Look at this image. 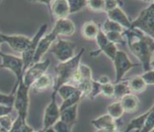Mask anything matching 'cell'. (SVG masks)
<instances>
[{"label":"cell","mask_w":154,"mask_h":132,"mask_svg":"<svg viewBox=\"0 0 154 132\" xmlns=\"http://www.w3.org/2000/svg\"><path fill=\"white\" fill-rule=\"evenodd\" d=\"M123 34L129 50L140 61L143 70L153 69V37L138 29H126Z\"/></svg>","instance_id":"obj_1"},{"label":"cell","mask_w":154,"mask_h":132,"mask_svg":"<svg viewBox=\"0 0 154 132\" xmlns=\"http://www.w3.org/2000/svg\"><path fill=\"white\" fill-rule=\"evenodd\" d=\"M84 51H85V48H82L79 53L75 55L72 59L63 62H60L57 64L54 69L56 73V77L54 79L52 93L57 94V89L61 85L71 82L72 76L77 69L79 68V64L81 63V59Z\"/></svg>","instance_id":"obj_2"},{"label":"cell","mask_w":154,"mask_h":132,"mask_svg":"<svg viewBox=\"0 0 154 132\" xmlns=\"http://www.w3.org/2000/svg\"><path fill=\"white\" fill-rule=\"evenodd\" d=\"M129 29H138L145 34L153 37L154 35V3L139 13L138 17L131 22Z\"/></svg>","instance_id":"obj_3"},{"label":"cell","mask_w":154,"mask_h":132,"mask_svg":"<svg viewBox=\"0 0 154 132\" xmlns=\"http://www.w3.org/2000/svg\"><path fill=\"white\" fill-rule=\"evenodd\" d=\"M30 88L23 83L22 79L20 80L15 90V99L13 107L17 111V116L26 118L27 117L30 105Z\"/></svg>","instance_id":"obj_4"},{"label":"cell","mask_w":154,"mask_h":132,"mask_svg":"<svg viewBox=\"0 0 154 132\" xmlns=\"http://www.w3.org/2000/svg\"><path fill=\"white\" fill-rule=\"evenodd\" d=\"M0 57L2 62L0 64V67L3 69H6L13 73L17 79V82L15 86L13 88L12 93H15L17 86L20 82V80L22 79L23 75V61L21 57L16 56L13 55H8V54L3 53L0 51Z\"/></svg>","instance_id":"obj_5"},{"label":"cell","mask_w":154,"mask_h":132,"mask_svg":"<svg viewBox=\"0 0 154 132\" xmlns=\"http://www.w3.org/2000/svg\"><path fill=\"white\" fill-rule=\"evenodd\" d=\"M115 70H116V80L115 83H117L122 80L124 77L130 69L136 66L140 65V64L133 63L127 55V54L123 50H117L116 56L112 60Z\"/></svg>","instance_id":"obj_6"},{"label":"cell","mask_w":154,"mask_h":132,"mask_svg":"<svg viewBox=\"0 0 154 132\" xmlns=\"http://www.w3.org/2000/svg\"><path fill=\"white\" fill-rule=\"evenodd\" d=\"M47 30V24H43L38 29L37 32L34 36L31 38V41L29 42L28 46H26L23 52H22V58L23 61V73L29 66L33 64V58H34L35 52L37 47V44L40 39L45 35Z\"/></svg>","instance_id":"obj_7"},{"label":"cell","mask_w":154,"mask_h":132,"mask_svg":"<svg viewBox=\"0 0 154 132\" xmlns=\"http://www.w3.org/2000/svg\"><path fill=\"white\" fill-rule=\"evenodd\" d=\"M51 64V60H40L38 62L33 63L26 69L23 75H22V81L27 87L31 88L32 83L36 79L41 76L43 74L47 71L49 66Z\"/></svg>","instance_id":"obj_8"},{"label":"cell","mask_w":154,"mask_h":132,"mask_svg":"<svg viewBox=\"0 0 154 132\" xmlns=\"http://www.w3.org/2000/svg\"><path fill=\"white\" fill-rule=\"evenodd\" d=\"M75 47L76 45L71 41L59 39L52 46L51 52L60 62H63L75 55Z\"/></svg>","instance_id":"obj_9"},{"label":"cell","mask_w":154,"mask_h":132,"mask_svg":"<svg viewBox=\"0 0 154 132\" xmlns=\"http://www.w3.org/2000/svg\"><path fill=\"white\" fill-rule=\"evenodd\" d=\"M95 41L98 46V50L96 51H91L90 54L91 56H97L99 54L102 52L110 60H113L116 56L117 50H118V48H117L116 45L114 44L113 42L108 40L105 32L101 30V27H100V31L98 32Z\"/></svg>","instance_id":"obj_10"},{"label":"cell","mask_w":154,"mask_h":132,"mask_svg":"<svg viewBox=\"0 0 154 132\" xmlns=\"http://www.w3.org/2000/svg\"><path fill=\"white\" fill-rule=\"evenodd\" d=\"M60 109L56 102V94L51 93V100L47 107H45L43 116V129L42 130L47 131L58 120L60 119Z\"/></svg>","instance_id":"obj_11"},{"label":"cell","mask_w":154,"mask_h":132,"mask_svg":"<svg viewBox=\"0 0 154 132\" xmlns=\"http://www.w3.org/2000/svg\"><path fill=\"white\" fill-rule=\"evenodd\" d=\"M1 36L3 43H7L13 51L18 53L23 52L31 41V38L22 35H5L1 33Z\"/></svg>","instance_id":"obj_12"},{"label":"cell","mask_w":154,"mask_h":132,"mask_svg":"<svg viewBox=\"0 0 154 132\" xmlns=\"http://www.w3.org/2000/svg\"><path fill=\"white\" fill-rule=\"evenodd\" d=\"M120 119L115 120L109 114H104L91 121L95 129L101 131H116L120 126Z\"/></svg>","instance_id":"obj_13"},{"label":"cell","mask_w":154,"mask_h":132,"mask_svg":"<svg viewBox=\"0 0 154 132\" xmlns=\"http://www.w3.org/2000/svg\"><path fill=\"white\" fill-rule=\"evenodd\" d=\"M57 37L58 36H56V34L53 31H51V33L44 35L40 39V41H39L37 44V47H36L35 52L34 58H33V63L38 62V61H40L41 60L42 56L51 47L54 41L56 40Z\"/></svg>","instance_id":"obj_14"},{"label":"cell","mask_w":154,"mask_h":132,"mask_svg":"<svg viewBox=\"0 0 154 132\" xmlns=\"http://www.w3.org/2000/svg\"><path fill=\"white\" fill-rule=\"evenodd\" d=\"M75 30V24L72 20H70L68 17L57 19L55 24L52 29V31L56 34L57 36H71L74 34Z\"/></svg>","instance_id":"obj_15"},{"label":"cell","mask_w":154,"mask_h":132,"mask_svg":"<svg viewBox=\"0 0 154 132\" xmlns=\"http://www.w3.org/2000/svg\"><path fill=\"white\" fill-rule=\"evenodd\" d=\"M49 9L51 15L56 19L66 18L70 14L67 0H52Z\"/></svg>","instance_id":"obj_16"},{"label":"cell","mask_w":154,"mask_h":132,"mask_svg":"<svg viewBox=\"0 0 154 132\" xmlns=\"http://www.w3.org/2000/svg\"><path fill=\"white\" fill-rule=\"evenodd\" d=\"M106 13L109 19L119 23L120 26H122L124 28H129L130 24H131V21L120 7H116L114 9L108 11Z\"/></svg>","instance_id":"obj_17"},{"label":"cell","mask_w":154,"mask_h":132,"mask_svg":"<svg viewBox=\"0 0 154 132\" xmlns=\"http://www.w3.org/2000/svg\"><path fill=\"white\" fill-rule=\"evenodd\" d=\"M120 102L122 105L125 112L133 113L138 110L139 106V100L138 97L133 93H129L120 99Z\"/></svg>","instance_id":"obj_18"},{"label":"cell","mask_w":154,"mask_h":132,"mask_svg":"<svg viewBox=\"0 0 154 132\" xmlns=\"http://www.w3.org/2000/svg\"><path fill=\"white\" fill-rule=\"evenodd\" d=\"M54 79L49 74L45 73L42 75L40 76L33 83L32 87L33 91L36 93H42L47 90L48 88L53 87Z\"/></svg>","instance_id":"obj_19"},{"label":"cell","mask_w":154,"mask_h":132,"mask_svg":"<svg viewBox=\"0 0 154 132\" xmlns=\"http://www.w3.org/2000/svg\"><path fill=\"white\" fill-rule=\"evenodd\" d=\"M78 111H79V103L71 107H66L60 111V119L73 127L78 118Z\"/></svg>","instance_id":"obj_20"},{"label":"cell","mask_w":154,"mask_h":132,"mask_svg":"<svg viewBox=\"0 0 154 132\" xmlns=\"http://www.w3.org/2000/svg\"><path fill=\"white\" fill-rule=\"evenodd\" d=\"M99 31H100V27L94 21H88L82 25L81 33L83 38H85L86 40L93 41L97 37Z\"/></svg>","instance_id":"obj_21"},{"label":"cell","mask_w":154,"mask_h":132,"mask_svg":"<svg viewBox=\"0 0 154 132\" xmlns=\"http://www.w3.org/2000/svg\"><path fill=\"white\" fill-rule=\"evenodd\" d=\"M154 110L153 106H152L150 107V109L147 112H145L144 113L142 114L140 116H137L135 118H133L128 124L127 128L125 129V131H133V130H135V131H141L143 126L144 125L145 120L148 117L149 113L151 112L152 111Z\"/></svg>","instance_id":"obj_22"},{"label":"cell","mask_w":154,"mask_h":132,"mask_svg":"<svg viewBox=\"0 0 154 132\" xmlns=\"http://www.w3.org/2000/svg\"><path fill=\"white\" fill-rule=\"evenodd\" d=\"M128 84L130 92L134 93H141L146 90V88L148 86L140 75L134 76L131 79H129L128 80Z\"/></svg>","instance_id":"obj_23"},{"label":"cell","mask_w":154,"mask_h":132,"mask_svg":"<svg viewBox=\"0 0 154 132\" xmlns=\"http://www.w3.org/2000/svg\"><path fill=\"white\" fill-rule=\"evenodd\" d=\"M131 93L129 90L128 80H120L119 82L114 83V98H116L118 100H120L123 96H125L127 93Z\"/></svg>","instance_id":"obj_24"},{"label":"cell","mask_w":154,"mask_h":132,"mask_svg":"<svg viewBox=\"0 0 154 132\" xmlns=\"http://www.w3.org/2000/svg\"><path fill=\"white\" fill-rule=\"evenodd\" d=\"M34 129L32 128L26 123V119L17 116V118L13 122V126L11 127L10 131H20V132H29L33 131Z\"/></svg>","instance_id":"obj_25"},{"label":"cell","mask_w":154,"mask_h":132,"mask_svg":"<svg viewBox=\"0 0 154 132\" xmlns=\"http://www.w3.org/2000/svg\"><path fill=\"white\" fill-rule=\"evenodd\" d=\"M125 113V111L120 103V100L110 103L107 107V114H109L115 120L120 119Z\"/></svg>","instance_id":"obj_26"},{"label":"cell","mask_w":154,"mask_h":132,"mask_svg":"<svg viewBox=\"0 0 154 132\" xmlns=\"http://www.w3.org/2000/svg\"><path fill=\"white\" fill-rule=\"evenodd\" d=\"M82 98V94L80 90H77L73 93H72L71 96H69V98H67L66 99L63 100V102L61 104V106H60V111L63 110L66 107H71V106H73L75 104L79 103L80 100Z\"/></svg>","instance_id":"obj_27"},{"label":"cell","mask_w":154,"mask_h":132,"mask_svg":"<svg viewBox=\"0 0 154 132\" xmlns=\"http://www.w3.org/2000/svg\"><path fill=\"white\" fill-rule=\"evenodd\" d=\"M77 90H78V88L75 85L68 83L61 85L60 88L57 89V93H59L60 98L64 100L67 98H69V96H71Z\"/></svg>","instance_id":"obj_28"},{"label":"cell","mask_w":154,"mask_h":132,"mask_svg":"<svg viewBox=\"0 0 154 132\" xmlns=\"http://www.w3.org/2000/svg\"><path fill=\"white\" fill-rule=\"evenodd\" d=\"M101 29L104 32H123L125 31V28L122 26H120L119 23L114 22L110 19L107 18L102 24V27Z\"/></svg>","instance_id":"obj_29"},{"label":"cell","mask_w":154,"mask_h":132,"mask_svg":"<svg viewBox=\"0 0 154 132\" xmlns=\"http://www.w3.org/2000/svg\"><path fill=\"white\" fill-rule=\"evenodd\" d=\"M70 14L78 13L87 7V0H67Z\"/></svg>","instance_id":"obj_30"},{"label":"cell","mask_w":154,"mask_h":132,"mask_svg":"<svg viewBox=\"0 0 154 132\" xmlns=\"http://www.w3.org/2000/svg\"><path fill=\"white\" fill-rule=\"evenodd\" d=\"M105 34L108 38V40L111 42H113L114 44H125V36L123 34V32H105Z\"/></svg>","instance_id":"obj_31"},{"label":"cell","mask_w":154,"mask_h":132,"mask_svg":"<svg viewBox=\"0 0 154 132\" xmlns=\"http://www.w3.org/2000/svg\"><path fill=\"white\" fill-rule=\"evenodd\" d=\"M72 126L69 125L68 123L64 122L62 120L59 119L49 129V130H53V131L56 132H69L72 130Z\"/></svg>","instance_id":"obj_32"},{"label":"cell","mask_w":154,"mask_h":132,"mask_svg":"<svg viewBox=\"0 0 154 132\" xmlns=\"http://www.w3.org/2000/svg\"><path fill=\"white\" fill-rule=\"evenodd\" d=\"M87 7L94 12H104L105 0H87Z\"/></svg>","instance_id":"obj_33"},{"label":"cell","mask_w":154,"mask_h":132,"mask_svg":"<svg viewBox=\"0 0 154 132\" xmlns=\"http://www.w3.org/2000/svg\"><path fill=\"white\" fill-rule=\"evenodd\" d=\"M13 122V120L9 114L0 116V126L3 131H10Z\"/></svg>","instance_id":"obj_34"},{"label":"cell","mask_w":154,"mask_h":132,"mask_svg":"<svg viewBox=\"0 0 154 132\" xmlns=\"http://www.w3.org/2000/svg\"><path fill=\"white\" fill-rule=\"evenodd\" d=\"M14 99H15V93H12L10 94H6V93H3L0 91V104L1 105L13 107Z\"/></svg>","instance_id":"obj_35"},{"label":"cell","mask_w":154,"mask_h":132,"mask_svg":"<svg viewBox=\"0 0 154 132\" xmlns=\"http://www.w3.org/2000/svg\"><path fill=\"white\" fill-rule=\"evenodd\" d=\"M154 130V110L149 113L148 117L145 120L144 125L142 128V132H150Z\"/></svg>","instance_id":"obj_36"},{"label":"cell","mask_w":154,"mask_h":132,"mask_svg":"<svg viewBox=\"0 0 154 132\" xmlns=\"http://www.w3.org/2000/svg\"><path fill=\"white\" fill-rule=\"evenodd\" d=\"M101 94L106 98H112L114 95V83L110 82L101 84Z\"/></svg>","instance_id":"obj_37"},{"label":"cell","mask_w":154,"mask_h":132,"mask_svg":"<svg viewBox=\"0 0 154 132\" xmlns=\"http://www.w3.org/2000/svg\"><path fill=\"white\" fill-rule=\"evenodd\" d=\"M154 70L153 69H149L146 70L144 73L141 74V78L143 79L145 83L148 86H152L154 84Z\"/></svg>","instance_id":"obj_38"},{"label":"cell","mask_w":154,"mask_h":132,"mask_svg":"<svg viewBox=\"0 0 154 132\" xmlns=\"http://www.w3.org/2000/svg\"><path fill=\"white\" fill-rule=\"evenodd\" d=\"M123 2L121 0H105V9L104 12L107 13L108 11L114 9L116 7H121Z\"/></svg>","instance_id":"obj_39"},{"label":"cell","mask_w":154,"mask_h":132,"mask_svg":"<svg viewBox=\"0 0 154 132\" xmlns=\"http://www.w3.org/2000/svg\"><path fill=\"white\" fill-rule=\"evenodd\" d=\"M100 94H101V84L97 81L93 80L91 93H90V94L88 96V98L91 99V100H93L95 98H97L98 95Z\"/></svg>","instance_id":"obj_40"},{"label":"cell","mask_w":154,"mask_h":132,"mask_svg":"<svg viewBox=\"0 0 154 132\" xmlns=\"http://www.w3.org/2000/svg\"><path fill=\"white\" fill-rule=\"evenodd\" d=\"M13 107H7V106L0 104V116L10 114L13 111Z\"/></svg>","instance_id":"obj_41"},{"label":"cell","mask_w":154,"mask_h":132,"mask_svg":"<svg viewBox=\"0 0 154 132\" xmlns=\"http://www.w3.org/2000/svg\"><path fill=\"white\" fill-rule=\"evenodd\" d=\"M100 84H105V83H110V78L106 75H102L101 77H99L97 80Z\"/></svg>","instance_id":"obj_42"},{"label":"cell","mask_w":154,"mask_h":132,"mask_svg":"<svg viewBox=\"0 0 154 132\" xmlns=\"http://www.w3.org/2000/svg\"><path fill=\"white\" fill-rule=\"evenodd\" d=\"M27 1H29V2H32V3H44V4H46L48 6V8H49L52 0H27Z\"/></svg>","instance_id":"obj_43"},{"label":"cell","mask_w":154,"mask_h":132,"mask_svg":"<svg viewBox=\"0 0 154 132\" xmlns=\"http://www.w3.org/2000/svg\"><path fill=\"white\" fill-rule=\"evenodd\" d=\"M142 1H144V2H147V3H153V0H142Z\"/></svg>","instance_id":"obj_44"},{"label":"cell","mask_w":154,"mask_h":132,"mask_svg":"<svg viewBox=\"0 0 154 132\" xmlns=\"http://www.w3.org/2000/svg\"><path fill=\"white\" fill-rule=\"evenodd\" d=\"M2 43H3V39H2V36H1V32H0V46H1Z\"/></svg>","instance_id":"obj_45"},{"label":"cell","mask_w":154,"mask_h":132,"mask_svg":"<svg viewBox=\"0 0 154 132\" xmlns=\"http://www.w3.org/2000/svg\"><path fill=\"white\" fill-rule=\"evenodd\" d=\"M0 131H3V130H2V128H1V126H0Z\"/></svg>","instance_id":"obj_46"},{"label":"cell","mask_w":154,"mask_h":132,"mask_svg":"<svg viewBox=\"0 0 154 132\" xmlns=\"http://www.w3.org/2000/svg\"><path fill=\"white\" fill-rule=\"evenodd\" d=\"M1 1H2V0H0V2H1Z\"/></svg>","instance_id":"obj_47"}]
</instances>
